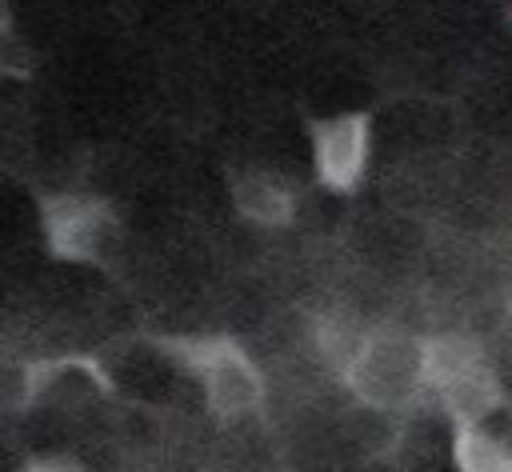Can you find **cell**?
I'll list each match as a JSON object with an SVG mask.
<instances>
[{
    "instance_id": "5b68a950",
    "label": "cell",
    "mask_w": 512,
    "mask_h": 472,
    "mask_svg": "<svg viewBox=\"0 0 512 472\" xmlns=\"http://www.w3.org/2000/svg\"><path fill=\"white\" fill-rule=\"evenodd\" d=\"M116 392V376L92 352H56L36 356L20 372V408H84L108 400Z\"/></svg>"
},
{
    "instance_id": "3957f363",
    "label": "cell",
    "mask_w": 512,
    "mask_h": 472,
    "mask_svg": "<svg viewBox=\"0 0 512 472\" xmlns=\"http://www.w3.org/2000/svg\"><path fill=\"white\" fill-rule=\"evenodd\" d=\"M424 388L452 420V428L488 424V416H496V408L504 404L496 360L476 336L464 332L424 336Z\"/></svg>"
},
{
    "instance_id": "8fae6325",
    "label": "cell",
    "mask_w": 512,
    "mask_h": 472,
    "mask_svg": "<svg viewBox=\"0 0 512 472\" xmlns=\"http://www.w3.org/2000/svg\"><path fill=\"white\" fill-rule=\"evenodd\" d=\"M4 28H12V8H8V0H0V32Z\"/></svg>"
},
{
    "instance_id": "8992f818",
    "label": "cell",
    "mask_w": 512,
    "mask_h": 472,
    "mask_svg": "<svg viewBox=\"0 0 512 472\" xmlns=\"http://www.w3.org/2000/svg\"><path fill=\"white\" fill-rule=\"evenodd\" d=\"M376 128L368 112H336L312 124V168L328 192H352L368 176Z\"/></svg>"
},
{
    "instance_id": "7a4b0ae2",
    "label": "cell",
    "mask_w": 512,
    "mask_h": 472,
    "mask_svg": "<svg viewBox=\"0 0 512 472\" xmlns=\"http://www.w3.org/2000/svg\"><path fill=\"white\" fill-rule=\"evenodd\" d=\"M340 380L352 392V400L376 416H400L416 408L428 396L424 336L396 324L364 328L340 364Z\"/></svg>"
},
{
    "instance_id": "30bf717a",
    "label": "cell",
    "mask_w": 512,
    "mask_h": 472,
    "mask_svg": "<svg viewBox=\"0 0 512 472\" xmlns=\"http://www.w3.org/2000/svg\"><path fill=\"white\" fill-rule=\"evenodd\" d=\"M24 472H84V468H76V464H60V460H36V464H28Z\"/></svg>"
},
{
    "instance_id": "6da1fadb",
    "label": "cell",
    "mask_w": 512,
    "mask_h": 472,
    "mask_svg": "<svg viewBox=\"0 0 512 472\" xmlns=\"http://www.w3.org/2000/svg\"><path fill=\"white\" fill-rule=\"evenodd\" d=\"M152 344L200 388L208 416L224 428L244 424L264 412L268 380L256 356L224 332H184V336H152Z\"/></svg>"
},
{
    "instance_id": "277c9868",
    "label": "cell",
    "mask_w": 512,
    "mask_h": 472,
    "mask_svg": "<svg viewBox=\"0 0 512 472\" xmlns=\"http://www.w3.org/2000/svg\"><path fill=\"white\" fill-rule=\"evenodd\" d=\"M40 228L48 252L68 264H112L124 240V224L104 196L92 192H44L40 196Z\"/></svg>"
},
{
    "instance_id": "52a82bcc",
    "label": "cell",
    "mask_w": 512,
    "mask_h": 472,
    "mask_svg": "<svg viewBox=\"0 0 512 472\" xmlns=\"http://www.w3.org/2000/svg\"><path fill=\"white\" fill-rule=\"evenodd\" d=\"M232 204L256 228H288L296 216V188L276 168H244L232 180Z\"/></svg>"
},
{
    "instance_id": "9c48e42d",
    "label": "cell",
    "mask_w": 512,
    "mask_h": 472,
    "mask_svg": "<svg viewBox=\"0 0 512 472\" xmlns=\"http://www.w3.org/2000/svg\"><path fill=\"white\" fill-rule=\"evenodd\" d=\"M24 76H32V48L12 24L0 32V80H24Z\"/></svg>"
},
{
    "instance_id": "ba28073f",
    "label": "cell",
    "mask_w": 512,
    "mask_h": 472,
    "mask_svg": "<svg viewBox=\"0 0 512 472\" xmlns=\"http://www.w3.org/2000/svg\"><path fill=\"white\" fill-rule=\"evenodd\" d=\"M452 464L456 472H512V444L488 424H460L452 428Z\"/></svg>"
}]
</instances>
